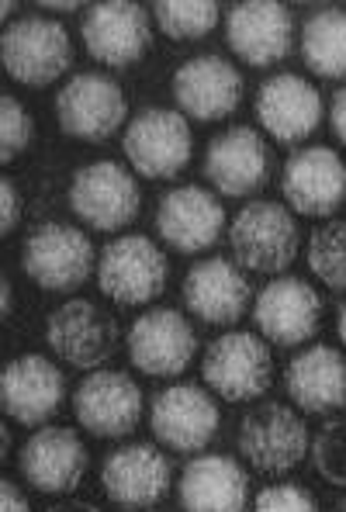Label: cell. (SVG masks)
Instances as JSON below:
<instances>
[{"label":"cell","instance_id":"1","mask_svg":"<svg viewBox=\"0 0 346 512\" xmlns=\"http://www.w3.org/2000/svg\"><path fill=\"white\" fill-rule=\"evenodd\" d=\"M225 236L236 263L253 274H284L302 250L298 218L277 201H250L246 208H239Z\"/></svg>","mask_w":346,"mask_h":512},{"label":"cell","instance_id":"2","mask_svg":"<svg viewBox=\"0 0 346 512\" xmlns=\"http://www.w3.org/2000/svg\"><path fill=\"white\" fill-rule=\"evenodd\" d=\"M0 59L14 84L49 87L73 66V39L63 21L28 14L4 28L0 35Z\"/></svg>","mask_w":346,"mask_h":512},{"label":"cell","instance_id":"3","mask_svg":"<svg viewBox=\"0 0 346 512\" xmlns=\"http://www.w3.org/2000/svg\"><path fill=\"white\" fill-rule=\"evenodd\" d=\"M308 426L291 405L257 402L239 423V454L253 471L281 478L308 457Z\"/></svg>","mask_w":346,"mask_h":512},{"label":"cell","instance_id":"4","mask_svg":"<svg viewBox=\"0 0 346 512\" xmlns=\"http://www.w3.org/2000/svg\"><path fill=\"white\" fill-rule=\"evenodd\" d=\"M70 212L94 232H122L125 225L139 218L142 191L132 170L115 160H94L70 177L66 191Z\"/></svg>","mask_w":346,"mask_h":512},{"label":"cell","instance_id":"5","mask_svg":"<svg viewBox=\"0 0 346 512\" xmlns=\"http://www.w3.org/2000/svg\"><path fill=\"white\" fill-rule=\"evenodd\" d=\"M201 378L222 402H257L270 391L274 360L263 336L232 329L208 343L201 357Z\"/></svg>","mask_w":346,"mask_h":512},{"label":"cell","instance_id":"6","mask_svg":"<svg viewBox=\"0 0 346 512\" xmlns=\"http://www.w3.org/2000/svg\"><path fill=\"white\" fill-rule=\"evenodd\" d=\"M167 253L149 236H118L97 256V284L122 308L149 305L167 291Z\"/></svg>","mask_w":346,"mask_h":512},{"label":"cell","instance_id":"7","mask_svg":"<svg viewBox=\"0 0 346 512\" xmlns=\"http://www.w3.org/2000/svg\"><path fill=\"white\" fill-rule=\"evenodd\" d=\"M122 153L132 170L146 180H173L191 163L194 135L180 111L170 108H142L125 125Z\"/></svg>","mask_w":346,"mask_h":512},{"label":"cell","instance_id":"8","mask_svg":"<svg viewBox=\"0 0 346 512\" xmlns=\"http://www.w3.org/2000/svg\"><path fill=\"white\" fill-rule=\"evenodd\" d=\"M21 263H25V274L39 288L66 295V291H77L80 284H87V277L97 267V256L94 243L77 225L45 222L28 232Z\"/></svg>","mask_w":346,"mask_h":512},{"label":"cell","instance_id":"9","mask_svg":"<svg viewBox=\"0 0 346 512\" xmlns=\"http://www.w3.org/2000/svg\"><path fill=\"white\" fill-rule=\"evenodd\" d=\"M56 118L70 139L104 142L129 122V101L108 73H77L59 87Z\"/></svg>","mask_w":346,"mask_h":512},{"label":"cell","instance_id":"10","mask_svg":"<svg viewBox=\"0 0 346 512\" xmlns=\"http://www.w3.org/2000/svg\"><path fill=\"white\" fill-rule=\"evenodd\" d=\"M80 39L94 63L125 70L139 63L153 45V14L135 0L90 4L80 25Z\"/></svg>","mask_w":346,"mask_h":512},{"label":"cell","instance_id":"11","mask_svg":"<svg viewBox=\"0 0 346 512\" xmlns=\"http://www.w3.org/2000/svg\"><path fill=\"white\" fill-rule=\"evenodd\" d=\"M45 346L80 371H101L118 346V322L87 298H70L45 319Z\"/></svg>","mask_w":346,"mask_h":512},{"label":"cell","instance_id":"12","mask_svg":"<svg viewBox=\"0 0 346 512\" xmlns=\"http://www.w3.org/2000/svg\"><path fill=\"white\" fill-rule=\"evenodd\" d=\"M218 405L198 384H170L149 402V429L173 454H201L218 433Z\"/></svg>","mask_w":346,"mask_h":512},{"label":"cell","instance_id":"13","mask_svg":"<svg viewBox=\"0 0 346 512\" xmlns=\"http://www.w3.org/2000/svg\"><path fill=\"white\" fill-rule=\"evenodd\" d=\"M198 336L177 308H149L129 329V360L146 378H177L191 367Z\"/></svg>","mask_w":346,"mask_h":512},{"label":"cell","instance_id":"14","mask_svg":"<svg viewBox=\"0 0 346 512\" xmlns=\"http://www.w3.org/2000/svg\"><path fill=\"white\" fill-rule=\"evenodd\" d=\"M173 101L194 122H222L243 104V73L218 52L191 56L173 73Z\"/></svg>","mask_w":346,"mask_h":512},{"label":"cell","instance_id":"15","mask_svg":"<svg viewBox=\"0 0 346 512\" xmlns=\"http://www.w3.org/2000/svg\"><path fill=\"white\" fill-rule=\"evenodd\" d=\"M21 478L42 495H70L84 485L90 454L77 429L45 426L35 429L18 454Z\"/></svg>","mask_w":346,"mask_h":512},{"label":"cell","instance_id":"16","mask_svg":"<svg viewBox=\"0 0 346 512\" xmlns=\"http://www.w3.org/2000/svg\"><path fill=\"white\" fill-rule=\"evenodd\" d=\"M281 191L291 212L305 218H329L346 201V163L336 149L308 146L288 156L281 173Z\"/></svg>","mask_w":346,"mask_h":512},{"label":"cell","instance_id":"17","mask_svg":"<svg viewBox=\"0 0 346 512\" xmlns=\"http://www.w3.org/2000/svg\"><path fill=\"white\" fill-rule=\"evenodd\" d=\"M225 42L246 66H274L295 49V18L277 0H246L225 14Z\"/></svg>","mask_w":346,"mask_h":512},{"label":"cell","instance_id":"18","mask_svg":"<svg viewBox=\"0 0 346 512\" xmlns=\"http://www.w3.org/2000/svg\"><path fill=\"white\" fill-rule=\"evenodd\" d=\"M73 412L90 436L122 440L142 419V388L125 371H94L73 391Z\"/></svg>","mask_w":346,"mask_h":512},{"label":"cell","instance_id":"19","mask_svg":"<svg viewBox=\"0 0 346 512\" xmlns=\"http://www.w3.org/2000/svg\"><path fill=\"white\" fill-rule=\"evenodd\" d=\"M66 398L63 371L42 353L14 357L0 374V409L18 426H45Z\"/></svg>","mask_w":346,"mask_h":512},{"label":"cell","instance_id":"20","mask_svg":"<svg viewBox=\"0 0 346 512\" xmlns=\"http://www.w3.org/2000/svg\"><path fill=\"white\" fill-rule=\"evenodd\" d=\"M253 322L274 346H302L322 326V298L302 277H274L253 301Z\"/></svg>","mask_w":346,"mask_h":512},{"label":"cell","instance_id":"21","mask_svg":"<svg viewBox=\"0 0 346 512\" xmlns=\"http://www.w3.org/2000/svg\"><path fill=\"white\" fill-rule=\"evenodd\" d=\"M205 177L222 198H250L270 180V146L253 125H232L205 149Z\"/></svg>","mask_w":346,"mask_h":512},{"label":"cell","instance_id":"22","mask_svg":"<svg viewBox=\"0 0 346 512\" xmlns=\"http://www.w3.org/2000/svg\"><path fill=\"white\" fill-rule=\"evenodd\" d=\"M173 485L170 457L153 443H125L101 464V488L115 506L149 509L167 499Z\"/></svg>","mask_w":346,"mask_h":512},{"label":"cell","instance_id":"23","mask_svg":"<svg viewBox=\"0 0 346 512\" xmlns=\"http://www.w3.org/2000/svg\"><path fill=\"white\" fill-rule=\"evenodd\" d=\"M156 232L177 253H205L225 236V208L198 184L173 187L156 208Z\"/></svg>","mask_w":346,"mask_h":512},{"label":"cell","instance_id":"24","mask_svg":"<svg viewBox=\"0 0 346 512\" xmlns=\"http://www.w3.org/2000/svg\"><path fill=\"white\" fill-rule=\"evenodd\" d=\"M322 94L298 73H277L257 90V122L281 146H298L322 125Z\"/></svg>","mask_w":346,"mask_h":512},{"label":"cell","instance_id":"25","mask_svg":"<svg viewBox=\"0 0 346 512\" xmlns=\"http://www.w3.org/2000/svg\"><path fill=\"white\" fill-rule=\"evenodd\" d=\"M250 281H246L243 267L225 256H208V260L194 263L184 277V305L194 319L208 322V326H232L246 315L250 308Z\"/></svg>","mask_w":346,"mask_h":512},{"label":"cell","instance_id":"26","mask_svg":"<svg viewBox=\"0 0 346 512\" xmlns=\"http://www.w3.org/2000/svg\"><path fill=\"white\" fill-rule=\"evenodd\" d=\"M177 495L184 512H246L250 474L236 457L201 454L180 471Z\"/></svg>","mask_w":346,"mask_h":512},{"label":"cell","instance_id":"27","mask_svg":"<svg viewBox=\"0 0 346 512\" xmlns=\"http://www.w3.org/2000/svg\"><path fill=\"white\" fill-rule=\"evenodd\" d=\"M288 398L308 416L340 412L346 405V357L336 346H308L284 371Z\"/></svg>","mask_w":346,"mask_h":512},{"label":"cell","instance_id":"28","mask_svg":"<svg viewBox=\"0 0 346 512\" xmlns=\"http://www.w3.org/2000/svg\"><path fill=\"white\" fill-rule=\"evenodd\" d=\"M302 59L322 80H346V11L322 7L302 25Z\"/></svg>","mask_w":346,"mask_h":512},{"label":"cell","instance_id":"29","mask_svg":"<svg viewBox=\"0 0 346 512\" xmlns=\"http://www.w3.org/2000/svg\"><path fill=\"white\" fill-rule=\"evenodd\" d=\"M218 18H222V7L215 0H156L153 4V21L167 39L177 42L205 39L208 32H215Z\"/></svg>","mask_w":346,"mask_h":512},{"label":"cell","instance_id":"30","mask_svg":"<svg viewBox=\"0 0 346 512\" xmlns=\"http://www.w3.org/2000/svg\"><path fill=\"white\" fill-rule=\"evenodd\" d=\"M308 270L329 291H346V218H329L308 236Z\"/></svg>","mask_w":346,"mask_h":512},{"label":"cell","instance_id":"31","mask_svg":"<svg viewBox=\"0 0 346 512\" xmlns=\"http://www.w3.org/2000/svg\"><path fill=\"white\" fill-rule=\"evenodd\" d=\"M312 468L329 485L346 488V416L329 419L312 440Z\"/></svg>","mask_w":346,"mask_h":512},{"label":"cell","instance_id":"32","mask_svg":"<svg viewBox=\"0 0 346 512\" xmlns=\"http://www.w3.org/2000/svg\"><path fill=\"white\" fill-rule=\"evenodd\" d=\"M35 122L14 94H0V160L14 163L32 146Z\"/></svg>","mask_w":346,"mask_h":512},{"label":"cell","instance_id":"33","mask_svg":"<svg viewBox=\"0 0 346 512\" xmlns=\"http://www.w3.org/2000/svg\"><path fill=\"white\" fill-rule=\"evenodd\" d=\"M253 512H319V506L302 485H267L253 499Z\"/></svg>","mask_w":346,"mask_h":512},{"label":"cell","instance_id":"34","mask_svg":"<svg viewBox=\"0 0 346 512\" xmlns=\"http://www.w3.org/2000/svg\"><path fill=\"white\" fill-rule=\"evenodd\" d=\"M0 205H4V212H0V232L11 236L14 225H18V218H21V194L11 177H4V184H0Z\"/></svg>","mask_w":346,"mask_h":512},{"label":"cell","instance_id":"35","mask_svg":"<svg viewBox=\"0 0 346 512\" xmlns=\"http://www.w3.org/2000/svg\"><path fill=\"white\" fill-rule=\"evenodd\" d=\"M0 509L4 512H32L28 499L21 495V488L14 481H0Z\"/></svg>","mask_w":346,"mask_h":512},{"label":"cell","instance_id":"36","mask_svg":"<svg viewBox=\"0 0 346 512\" xmlns=\"http://www.w3.org/2000/svg\"><path fill=\"white\" fill-rule=\"evenodd\" d=\"M329 125H333V135L346 146V87H340L333 94V108H329Z\"/></svg>","mask_w":346,"mask_h":512},{"label":"cell","instance_id":"37","mask_svg":"<svg viewBox=\"0 0 346 512\" xmlns=\"http://www.w3.org/2000/svg\"><path fill=\"white\" fill-rule=\"evenodd\" d=\"M45 512H101L94 506V502H80V499H66V502H56V506H49Z\"/></svg>","mask_w":346,"mask_h":512},{"label":"cell","instance_id":"38","mask_svg":"<svg viewBox=\"0 0 346 512\" xmlns=\"http://www.w3.org/2000/svg\"><path fill=\"white\" fill-rule=\"evenodd\" d=\"M42 11H77V0H42Z\"/></svg>","mask_w":346,"mask_h":512},{"label":"cell","instance_id":"39","mask_svg":"<svg viewBox=\"0 0 346 512\" xmlns=\"http://www.w3.org/2000/svg\"><path fill=\"white\" fill-rule=\"evenodd\" d=\"M0 291H4V315H11V301H14V295H11V281L4 277V284H0Z\"/></svg>","mask_w":346,"mask_h":512},{"label":"cell","instance_id":"40","mask_svg":"<svg viewBox=\"0 0 346 512\" xmlns=\"http://www.w3.org/2000/svg\"><path fill=\"white\" fill-rule=\"evenodd\" d=\"M336 333H340V340L346 346V305L340 308V319H336Z\"/></svg>","mask_w":346,"mask_h":512},{"label":"cell","instance_id":"41","mask_svg":"<svg viewBox=\"0 0 346 512\" xmlns=\"http://www.w3.org/2000/svg\"><path fill=\"white\" fill-rule=\"evenodd\" d=\"M0 443H4V461H7V457H11V429L0 433Z\"/></svg>","mask_w":346,"mask_h":512},{"label":"cell","instance_id":"42","mask_svg":"<svg viewBox=\"0 0 346 512\" xmlns=\"http://www.w3.org/2000/svg\"><path fill=\"white\" fill-rule=\"evenodd\" d=\"M336 512H346V499L340 502V506H336Z\"/></svg>","mask_w":346,"mask_h":512}]
</instances>
